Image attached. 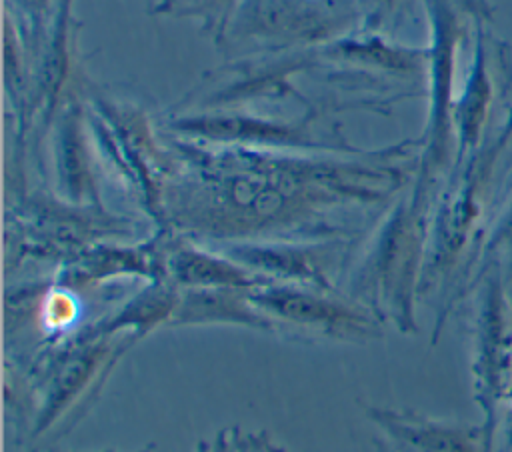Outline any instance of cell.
I'll use <instances>...</instances> for the list:
<instances>
[{
    "label": "cell",
    "mask_w": 512,
    "mask_h": 452,
    "mask_svg": "<svg viewBox=\"0 0 512 452\" xmlns=\"http://www.w3.org/2000/svg\"><path fill=\"white\" fill-rule=\"evenodd\" d=\"M256 308L266 314L276 328L300 330V338L336 340V342H368L382 336L378 322L338 300L298 290V288H266L250 296Z\"/></svg>",
    "instance_id": "6da1fadb"
},
{
    "label": "cell",
    "mask_w": 512,
    "mask_h": 452,
    "mask_svg": "<svg viewBox=\"0 0 512 452\" xmlns=\"http://www.w3.org/2000/svg\"><path fill=\"white\" fill-rule=\"evenodd\" d=\"M366 416L410 452H488L490 432L486 426L442 424L414 412L376 406H368Z\"/></svg>",
    "instance_id": "7a4b0ae2"
},
{
    "label": "cell",
    "mask_w": 512,
    "mask_h": 452,
    "mask_svg": "<svg viewBox=\"0 0 512 452\" xmlns=\"http://www.w3.org/2000/svg\"><path fill=\"white\" fill-rule=\"evenodd\" d=\"M510 346L512 338L506 322V308L502 302L500 288L494 286L486 296L478 334H476V388L486 418L492 422L496 402L502 394L506 376L510 372Z\"/></svg>",
    "instance_id": "3957f363"
},
{
    "label": "cell",
    "mask_w": 512,
    "mask_h": 452,
    "mask_svg": "<svg viewBox=\"0 0 512 452\" xmlns=\"http://www.w3.org/2000/svg\"><path fill=\"white\" fill-rule=\"evenodd\" d=\"M186 324H238L254 330H278L276 324L256 308L250 296L240 298L226 290L190 292L180 298L170 326Z\"/></svg>",
    "instance_id": "277c9868"
},
{
    "label": "cell",
    "mask_w": 512,
    "mask_h": 452,
    "mask_svg": "<svg viewBox=\"0 0 512 452\" xmlns=\"http://www.w3.org/2000/svg\"><path fill=\"white\" fill-rule=\"evenodd\" d=\"M178 280L186 282V284H202V286H248L250 280L230 268L224 266L222 262L202 256V254H192L186 252L176 260V268H174Z\"/></svg>",
    "instance_id": "5b68a950"
},
{
    "label": "cell",
    "mask_w": 512,
    "mask_h": 452,
    "mask_svg": "<svg viewBox=\"0 0 512 452\" xmlns=\"http://www.w3.org/2000/svg\"><path fill=\"white\" fill-rule=\"evenodd\" d=\"M78 320V304L68 292H52L42 308L44 328L52 334H64Z\"/></svg>",
    "instance_id": "8992f818"
},
{
    "label": "cell",
    "mask_w": 512,
    "mask_h": 452,
    "mask_svg": "<svg viewBox=\"0 0 512 452\" xmlns=\"http://www.w3.org/2000/svg\"><path fill=\"white\" fill-rule=\"evenodd\" d=\"M220 452H266L268 442L256 436H246L242 432H234L232 436L228 432L218 438Z\"/></svg>",
    "instance_id": "52a82bcc"
},
{
    "label": "cell",
    "mask_w": 512,
    "mask_h": 452,
    "mask_svg": "<svg viewBox=\"0 0 512 452\" xmlns=\"http://www.w3.org/2000/svg\"><path fill=\"white\" fill-rule=\"evenodd\" d=\"M278 452H282V450H278Z\"/></svg>",
    "instance_id": "ba28073f"
}]
</instances>
